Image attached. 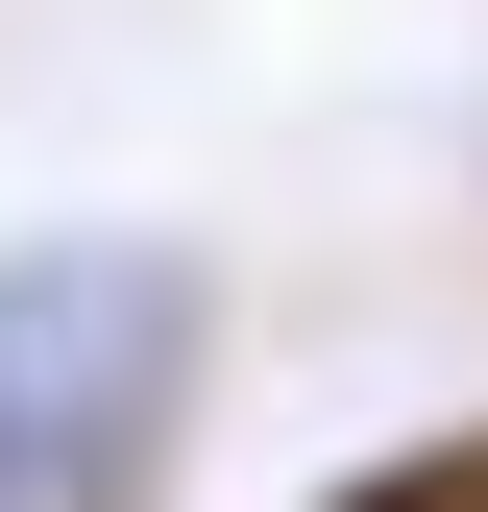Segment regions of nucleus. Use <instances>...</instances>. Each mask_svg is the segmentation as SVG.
<instances>
[{"label": "nucleus", "instance_id": "f257e3e1", "mask_svg": "<svg viewBox=\"0 0 488 512\" xmlns=\"http://www.w3.org/2000/svg\"><path fill=\"white\" fill-rule=\"evenodd\" d=\"M171 391H196V269H147V244L0 269V512H147Z\"/></svg>", "mask_w": 488, "mask_h": 512}, {"label": "nucleus", "instance_id": "f03ea898", "mask_svg": "<svg viewBox=\"0 0 488 512\" xmlns=\"http://www.w3.org/2000/svg\"><path fill=\"white\" fill-rule=\"evenodd\" d=\"M318 512H488V439H415V464H366V488H318Z\"/></svg>", "mask_w": 488, "mask_h": 512}]
</instances>
